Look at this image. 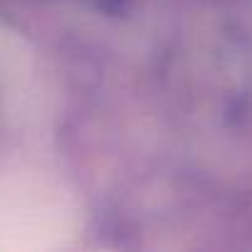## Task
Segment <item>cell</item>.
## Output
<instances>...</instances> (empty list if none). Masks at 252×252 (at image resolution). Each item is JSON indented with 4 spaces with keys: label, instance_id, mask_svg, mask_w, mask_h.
Wrapping results in <instances>:
<instances>
[{
    "label": "cell",
    "instance_id": "cell-1",
    "mask_svg": "<svg viewBox=\"0 0 252 252\" xmlns=\"http://www.w3.org/2000/svg\"><path fill=\"white\" fill-rule=\"evenodd\" d=\"M69 213L64 203L42 183L20 181L15 190L5 188L3 195V250H42L62 245L69 232Z\"/></svg>",
    "mask_w": 252,
    "mask_h": 252
}]
</instances>
